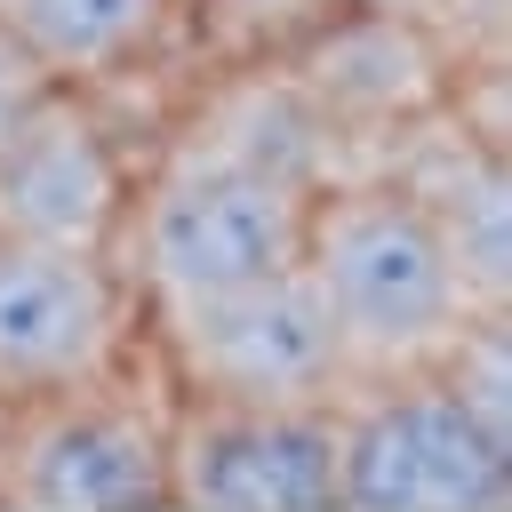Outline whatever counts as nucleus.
Returning <instances> with one entry per match:
<instances>
[{"mask_svg": "<svg viewBox=\"0 0 512 512\" xmlns=\"http://www.w3.org/2000/svg\"><path fill=\"white\" fill-rule=\"evenodd\" d=\"M512 440L488 432L440 368H400L360 416H344L352 512H504Z\"/></svg>", "mask_w": 512, "mask_h": 512, "instance_id": "4", "label": "nucleus"}, {"mask_svg": "<svg viewBox=\"0 0 512 512\" xmlns=\"http://www.w3.org/2000/svg\"><path fill=\"white\" fill-rule=\"evenodd\" d=\"M304 272H312L352 368H432L440 344L472 320L432 208L400 184L336 192V200L312 192Z\"/></svg>", "mask_w": 512, "mask_h": 512, "instance_id": "1", "label": "nucleus"}, {"mask_svg": "<svg viewBox=\"0 0 512 512\" xmlns=\"http://www.w3.org/2000/svg\"><path fill=\"white\" fill-rule=\"evenodd\" d=\"M168 0H0V24L48 64V80H96L160 32Z\"/></svg>", "mask_w": 512, "mask_h": 512, "instance_id": "11", "label": "nucleus"}, {"mask_svg": "<svg viewBox=\"0 0 512 512\" xmlns=\"http://www.w3.org/2000/svg\"><path fill=\"white\" fill-rule=\"evenodd\" d=\"M304 224H312V192L184 152L152 184L136 248H144V280L168 304V296H216L304 264Z\"/></svg>", "mask_w": 512, "mask_h": 512, "instance_id": "6", "label": "nucleus"}, {"mask_svg": "<svg viewBox=\"0 0 512 512\" xmlns=\"http://www.w3.org/2000/svg\"><path fill=\"white\" fill-rule=\"evenodd\" d=\"M48 88H64V80H48V64H40V56H32V48L0 24V144L32 120V104H40Z\"/></svg>", "mask_w": 512, "mask_h": 512, "instance_id": "14", "label": "nucleus"}, {"mask_svg": "<svg viewBox=\"0 0 512 512\" xmlns=\"http://www.w3.org/2000/svg\"><path fill=\"white\" fill-rule=\"evenodd\" d=\"M440 224V248L464 280V304L472 312H504L512 296V184H504V160H464L448 184L416 192Z\"/></svg>", "mask_w": 512, "mask_h": 512, "instance_id": "12", "label": "nucleus"}, {"mask_svg": "<svg viewBox=\"0 0 512 512\" xmlns=\"http://www.w3.org/2000/svg\"><path fill=\"white\" fill-rule=\"evenodd\" d=\"M120 352V280L104 248H56L0 232V392L40 400L96 384Z\"/></svg>", "mask_w": 512, "mask_h": 512, "instance_id": "7", "label": "nucleus"}, {"mask_svg": "<svg viewBox=\"0 0 512 512\" xmlns=\"http://www.w3.org/2000/svg\"><path fill=\"white\" fill-rule=\"evenodd\" d=\"M8 408H16V400H8V392H0V432H8Z\"/></svg>", "mask_w": 512, "mask_h": 512, "instance_id": "16", "label": "nucleus"}, {"mask_svg": "<svg viewBox=\"0 0 512 512\" xmlns=\"http://www.w3.org/2000/svg\"><path fill=\"white\" fill-rule=\"evenodd\" d=\"M160 320L184 392L208 400H336V384L352 376L344 336L304 264L216 296H168Z\"/></svg>", "mask_w": 512, "mask_h": 512, "instance_id": "3", "label": "nucleus"}, {"mask_svg": "<svg viewBox=\"0 0 512 512\" xmlns=\"http://www.w3.org/2000/svg\"><path fill=\"white\" fill-rule=\"evenodd\" d=\"M320 136H328V112H320L296 80H248V88L216 96V112L200 120V136H192L184 152L312 192V184H320Z\"/></svg>", "mask_w": 512, "mask_h": 512, "instance_id": "10", "label": "nucleus"}, {"mask_svg": "<svg viewBox=\"0 0 512 512\" xmlns=\"http://www.w3.org/2000/svg\"><path fill=\"white\" fill-rule=\"evenodd\" d=\"M360 8H384V16H432V8H448V0H360Z\"/></svg>", "mask_w": 512, "mask_h": 512, "instance_id": "15", "label": "nucleus"}, {"mask_svg": "<svg viewBox=\"0 0 512 512\" xmlns=\"http://www.w3.org/2000/svg\"><path fill=\"white\" fill-rule=\"evenodd\" d=\"M296 88H304L320 112L392 120V112H416V104L440 88V56H432V40H424V16L360 8V16H344L336 32H320V40L304 48Z\"/></svg>", "mask_w": 512, "mask_h": 512, "instance_id": "9", "label": "nucleus"}, {"mask_svg": "<svg viewBox=\"0 0 512 512\" xmlns=\"http://www.w3.org/2000/svg\"><path fill=\"white\" fill-rule=\"evenodd\" d=\"M0 504L24 512H168V416L96 384L8 408Z\"/></svg>", "mask_w": 512, "mask_h": 512, "instance_id": "5", "label": "nucleus"}, {"mask_svg": "<svg viewBox=\"0 0 512 512\" xmlns=\"http://www.w3.org/2000/svg\"><path fill=\"white\" fill-rule=\"evenodd\" d=\"M120 208H128V176H120L104 120L72 88H48L32 120L0 144V232L56 240V248H104Z\"/></svg>", "mask_w": 512, "mask_h": 512, "instance_id": "8", "label": "nucleus"}, {"mask_svg": "<svg viewBox=\"0 0 512 512\" xmlns=\"http://www.w3.org/2000/svg\"><path fill=\"white\" fill-rule=\"evenodd\" d=\"M432 368L448 376V392H456L488 432L512 440V336H504V312H472V320L440 344Z\"/></svg>", "mask_w": 512, "mask_h": 512, "instance_id": "13", "label": "nucleus"}, {"mask_svg": "<svg viewBox=\"0 0 512 512\" xmlns=\"http://www.w3.org/2000/svg\"><path fill=\"white\" fill-rule=\"evenodd\" d=\"M168 512H344L336 400H208L168 416Z\"/></svg>", "mask_w": 512, "mask_h": 512, "instance_id": "2", "label": "nucleus"}]
</instances>
